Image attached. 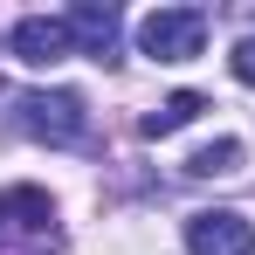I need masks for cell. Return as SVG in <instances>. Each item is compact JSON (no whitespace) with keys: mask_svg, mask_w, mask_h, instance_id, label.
I'll return each mask as SVG.
<instances>
[{"mask_svg":"<svg viewBox=\"0 0 255 255\" xmlns=\"http://www.w3.org/2000/svg\"><path fill=\"white\" fill-rule=\"evenodd\" d=\"M62 228L42 186H7L0 193V255H55Z\"/></svg>","mask_w":255,"mask_h":255,"instance_id":"cell-1","label":"cell"},{"mask_svg":"<svg viewBox=\"0 0 255 255\" xmlns=\"http://www.w3.org/2000/svg\"><path fill=\"white\" fill-rule=\"evenodd\" d=\"M21 131H35L48 145H90V111L76 90H28L21 97Z\"/></svg>","mask_w":255,"mask_h":255,"instance_id":"cell-2","label":"cell"},{"mask_svg":"<svg viewBox=\"0 0 255 255\" xmlns=\"http://www.w3.org/2000/svg\"><path fill=\"white\" fill-rule=\"evenodd\" d=\"M207 42V14L200 7H159V14H145V28H138V48L152 55V62H193Z\"/></svg>","mask_w":255,"mask_h":255,"instance_id":"cell-3","label":"cell"},{"mask_svg":"<svg viewBox=\"0 0 255 255\" xmlns=\"http://www.w3.org/2000/svg\"><path fill=\"white\" fill-rule=\"evenodd\" d=\"M186 255H255V221L235 207H207L186 221Z\"/></svg>","mask_w":255,"mask_h":255,"instance_id":"cell-4","label":"cell"},{"mask_svg":"<svg viewBox=\"0 0 255 255\" xmlns=\"http://www.w3.org/2000/svg\"><path fill=\"white\" fill-rule=\"evenodd\" d=\"M14 55L28 69H55L69 55V21H48V14H21L14 21Z\"/></svg>","mask_w":255,"mask_h":255,"instance_id":"cell-5","label":"cell"},{"mask_svg":"<svg viewBox=\"0 0 255 255\" xmlns=\"http://www.w3.org/2000/svg\"><path fill=\"white\" fill-rule=\"evenodd\" d=\"M62 21H69V42H83V55H97V62H111V55H118V7L83 0V7H69Z\"/></svg>","mask_w":255,"mask_h":255,"instance_id":"cell-6","label":"cell"},{"mask_svg":"<svg viewBox=\"0 0 255 255\" xmlns=\"http://www.w3.org/2000/svg\"><path fill=\"white\" fill-rule=\"evenodd\" d=\"M200 111H207V97H200V90H172L159 111H145V118H138V131H145V138H172L179 125H193Z\"/></svg>","mask_w":255,"mask_h":255,"instance_id":"cell-7","label":"cell"},{"mask_svg":"<svg viewBox=\"0 0 255 255\" xmlns=\"http://www.w3.org/2000/svg\"><path fill=\"white\" fill-rule=\"evenodd\" d=\"M186 172H193V179H221V172H242V145H235V138H214V145H200V152L186 159Z\"/></svg>","mask_w":255,"mask_h":255,"instance_id":"cell-8","label":"cell"},{"mask_svg":"<svg viewBox=\"0 0 255 255\" xmlns=\"http://www.w3.org/2000/svg\"><path fill=\"white\" fill-rule=\"evenodd\" d=\"M228 62H235V76L255 90V42H235V55H228Z\"/></svg>","mask_w":255,"mask_h":255,"instance_id":"cell-9","label":"cell"}]
</instances>
